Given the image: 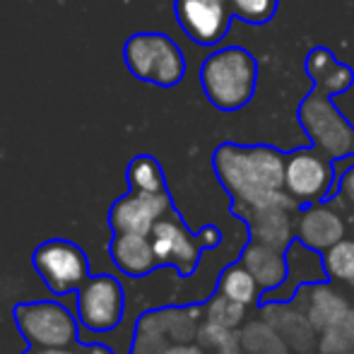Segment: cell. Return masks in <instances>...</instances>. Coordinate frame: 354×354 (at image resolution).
<instances>
[{
    "mask_svg": "<svg viewBox=\"0 0 354 354\" xmlns=\"http://www.w3.org/2000/svg\"><path fill=\"white\" fill-rule=\"evenodd\" d=\"M149 239H152V248L159 266H174L181 275L193 272L203 241L193 239L186 232V227L176 217H171V212L154 224Z\"/></svg>",
    "mask_w": 354,
    "mask_h": 354,
    "instance_id": "11",
    "label": "cell"
},
{
    "mask_svg": "<svg viewBox=\"0 0 354 354\" xmlns=\"http://www.w3.org/2000/svg\"><path fill=\"white\" fill-rule=\"evenodd\" d=\"M123 63L133 77L157 87H176L186 75V56L162 32L131 34L123 44Z\"/></svg>",
    "mask_w": 354,
    "mask_h": 354,
    "instance_id": "3",
    "label": "cell"
},
{
    "mask_svg": "<svg viewBox=\"0 0 354 354\" xmlns=\"http://www.w3.org/2000/svg\"><path fill=\"white\" fill-rule=\"evenodd\" d=\"M287 157L268 145L243 147L224 142L214 149L212 167L222 186L232 193L234 212L263 205H284L297 210L299 203L284 191Z\"/></svg>",
    "mask_w": 354,
    "mask_h": 354,
    "instance_id": "1",
    "label": "cell"
},
{
    "mask_svg": "<svg viewBox=\"0 0 354 354\" xmlns=\"http://www.w3.org/2000/svg\"><path fill=\"white\" fill-rule=\"evenodd\" d=\"M345 219L340 212L326 205L306 207L297 219V236L313 251H328L337 241L345 239Z\"/></svg>",
    "mask_w": 354,
    "mask_h": 354,
    "instance_id": "14",
    "label": "cell"
},
{
    "mask_svg": "<svg viewBox=\"0 0 354 354\" xmlns=\"http://www.w3.org/2000/svg\"><path fill=\"white\" fill-rule=\"evenodd\" d=\"M217 354H248V352H246V347L241 345V337H239V333L234 330L232 335H229V340L217 350Z\"/></svg>",
    "mask_w": 354,
    "mask_h": 354,
    "instance_id": "27",
    "label": "cell"
},
{
    "mask_svg": "<svg viewBox=\"0 0 354 354\" xmlns=\"http://www.w3.org/2000/svg\"><path fill=\"white\" fill-rule=\"evenodd\" d=\"M15 321L32 347H71L77 337L73 313L58 301H34L15 306Z\"/></svg>",
    "mask_w": 354,
    "mask_h": 354,
    "instance_id": "5",
    "label": "cell"
},
{
    "mask_svg": "<svg viewBox=\"0 0 354 354\" xmlns=\"http://www.w3.org/2000/svg\"><path fill=\"white\" fill-rule=\"evenodd\" d=\"M326 270L328 277L340 282H352L354 280V241L352 239H342L335 246H330L326 251Z\"/></svg>",
    "mask_w": 354,
    "mask_h": 354,
    "instance_id": "23",
    "label": "cell"
},
{
    "mask_svg": "<svg viewBox=\"0 0 354 354\" xmlns=\"http://www.w3.org/2000/svg\"><path fill=\"white\" fill-rule=\"evenodd\" d=\"M299 123L313 147L326 157L342 159L354 152V128L345 121L330 97L318 89H311L299 104Z\"/></svg>",
    "mask_w": 354,
    "mask_h": 354,
    "instance_id": "4",
    "label": "cell"
},
{
    "mask_svg": "<svg viewBox=\"0 0 354 354\" xmlns=\"http://www.w3.org/2000/svg\"><path fill=\"white\" fill-rule=\"evenodd\" d=\"M109 251H111L118 270H123L131 277H142L159 266L152 248V239L145 234H116Z\"/></svg>",
    "mask_w": 354,
    "mask_h": 354,
    "instance_id": "18",
    "label": "cell"
},
{
    "mask_svg": "<svg viewBox=\"0 0 354 354\" xmlns=\"http://www.w3.org/2000/svg\"><path fill=\"white\" fill-rule=\"evenodd\" d=\"M328 277L326 263L318 261V256L313 253V248H308L306 243H292L287 248V277L284 282L275 289H270L268 294V301H284V299H292L297 294V289L301 284H316L323 282Z\"/></svg>",
    "mask_w": 354,
    "mask_h": 354,
    "instance_id": "15",
    "label": "cell"
},
{
    "mask_svg": "<svg viewBox=\"0 0 354 354\" xmlns=\"http://www.w3.org/2000/svg\"><path fill=\"white\" fill-rule=\"evenodd\" d=\"M89 354H111V352H109V350H104V347H94V350L89 352Z\"/></svg>",
    "mask_w": 354,
    "mask_h": 354,
    "instance_id": "33",
    "label": "cell"
},
{
    "mask_svg": "<svg viewBox=\"0 0 354 354\" xmlns=\"http://www.w3.org/2000/svg\"><path fill=\"white\" fill-rule=\"evenodd\" d=\"M284 251H277L272 246H266L261 241H253L243 251L241 263L248 268L261 289H275L280 287L287 277V258L282 256Z\"/></svg>",
    "mask_w": 354,
    "mask_h": 354,
    "instance_id": "19",
    "label": "cell"
},
{
    "mask_svg": "<svg viewBox=\"0 0 354 354\" xmlns=\"http://www.w3.org/2000/svg\"><path fill=\"white\" fill-rule=\"evenodd\" d=\"M263 318L287 340L289 350L306 354L318 345L316 328L294 301H270L263 306Z\"/></svg>",
    "mask_w": 354,
    "mask_h": 354,
    "instance_id": "13",
    "label": "cell"
},
{
    "mask_svg": "<svg viewBox=\"0 0 354 354\" xmlns=\"http://www.w3.org/2000/svg\"><path fill=\"white\" fill-rule=\"evenodd\" d=\"M342 326L350 330V335H352V340H354V308H350V313H347V318L342 321Z\"/></svg>",
    "mask_w": 354,
    "mask_h": 354,
    "instance_id": "32",
    "label": "cell"
},
{
    "mask_svg": "<svg viewBox=\"0 0 354 354\" xmlns=\"http://www.w3.org/2000/svg\"><path fill=\"white\" fill-rule=\"evenodd\" d=\"M248 222L253 234V241H261L266 246H272L277 251H287L292 246L294 222L292 207L284 205H263L251 207V210L239 212Z\"/></svg>",
    "mask_w": 354,
    "mask_h": 354,
    "instance_id": "16",
    "label": "cell"
},
{
    "mask_svg": "<svg viewBox=\"0 0 354 354\" xmlns=\"http://www.w3.org/2000/svg\"><path fill=\"white\" fill-rule=\"evenodd\" d=\"M178 27L198 46H217L232 27L229 0H174Z\"/></svg>",
    "mask_w": 354,
    "mask_h": 354,
    "instance_id": "8",
    "label": "cell"
},
{
    "mask_svg": "<svg viewBox=\"0 0 354 354\" xmlns=\"http://www.w3.org/2000/svg\"><path fill=\"white\" fill-rule=\"evenodd\" d=\"M232 333L234 330H229V328L217 326V323H212V321H205L201 328H198L196 340H198V345H201L203 350H214V352H217L219 347L229 340V335H232Z\"/></svg>",
    "mask_w": 354,
    "mask_h": 354,
    "instance_id": "26",
    "label": "cell"
},
{
    "mask_svg": "<svg viewBox=\"0 0 354 354\" xmlns=\"http://www.w3.org/2000/svg\"><path fill=\"white\" fill-rule=\"evenodd\" d=\"M342 193H345V198L354 205V169L345 174V178H342Z\"/></svg>",
    "mask_w": 354,
    "mask_h": 354,
    "instance_id": "29",
    "label": "cell"
},
{
    "mask_svg": "<svg viewBox=\"0 0 354 354\" xmlns=\"http://www.w3.org/2000/svg\"><path fill=\"white\" fill-rule=\"evenodd\" d=\"M232 12L236 19L251 24V27H263L275 17L280 0H229Z\"/></svg>",
    "mask_w": 354,
    "mask_h": 354,
    "instance_id": "25",
    "label": "cell"
},
{
    "mask_svg": "<svg viewBox=\"0 0 354 354\" xmlns=\"http://www.w3.org/2000/svg\"><path fill=\"white\" fill-rule=\"evenodd\" d=\"M333 176L330 157L316 147H301L284 164V191L297 203H318L330 193Z\"/></svg>",
    "mask_w": 354,
    "mask_h": 354,
    "instance_id": "7",
    "label": "cell"
},
{
    "mask_svg": "<svg viewBox=\"0 0 354 354\" xmlns=\"http://www.w3.org/2000/svg\"><path fill=\"white\" fill-rule=\"evenodd\" d=\"M27 354H73L66 347H32Z\"/></svg>",
    "mask_w": 354,
    "mask_h": 354,
    "instance_id": "30",
    "label": "cell"
},
{
    "mask_svg": "<svg viewBox=\"0 0 354 354\" xmlns=\"http://www.w3.org/2000/svg\"><path fill=\"white\" fill-rule=\"evenodd\" d=\"M201 241H203V246H212V243H217L219 241L217 229H205V232L201 234Z\"/></svg>",
    "mask_w": 354,
    "mask_h": 354,
    "instance_id": "31",
    "label": "cell"
},
{
    "mask_svg": "<svg viewBox=\"0 0 354 354\" xmlns=\"http://www.w3.org/2000/svg\"><path fill=\"white\" fill-rule=\"evenodd\" d=\"M205 316H207V321L217 323V326L236 330V328H241L243 321H246V306L234 301V299L224 297V294H217V297H212L210 301H207Z\"/></svg>",
    "mask_w": 354,
    "mask_h": 354,
    "instance_id": "24",
    "label": "cell"
},
{
    "mask_svg": "<svg viewBox=\"0 0 354 354\" xmlns=\"http://www.w3.org/2000/svg\"><path fill=\"white\" fill-rule=\"evenodd\" d=\"M77 316L94 333L111 330L123 316V287L111 275L87 277L77 294Z\"/></svg>",
    "mask_w": 354,
    "mask_h": 354,
    "instance_id": "9",
    "label": "cell"
},
{
    "mask_svg": "<svg viewBox=\"0 0 354 354\" xmlns=\"http://www.w3.org/2000/svg\"><path fill=\"white\" fill-rule=\"evenodd\" d=\"M292 301L301 308L308 316V321L313 323L316 330H328L333 326H340L350 313V299L340 292V289L330 287L326 282L316 284H301L297 289V294L292 297Z\"/></svg>",
    "mask_w": 354,
    "mask_h": 354,
    "instance_id": "12",
    "label": "cell"
},
{
    "mask_svg": "<svg viewBox=\"0 0 354 354\" xmlns=\"http://www.w3.org/2000/svg\"><path fill=\"white\" fill-rule=\"evenodd\" d=\"M32 266L44 277L46 287L56 294L80 289L89 277V263L84 251L66 239H51L34 251Z\"/></svg>",
    "mask_w": 354,
    "mask_h": 354,
    "instance_id": "6",
    "label": "cell"
},
{
    "mask_svg": "<svg viewBox=\"0 0 354 354\" xmlns=\"http://www.w3.org/2000/svg\"><path fill=\"white\" fill-rule=\"evenodd\" d=\"M162 354H205L201 345H186V342H176L174 347H167Z\"/></svg>",
    "mask_w": 354,
    "mask_h": 354,
    "instance_id": "28",
    "label": "cell"
},
{
    "mask_svg": "<svg viewBox=\"0 0 354 354\" xmlns=\"http://www.w3.org/2000/svg\"><path fill=\"white\" fill-rule=\"evenodd\" d=\"M171 212V198L167 191H131L118 198L109 210V227L116 234H145L149 236L154 224Z\"/></svg>",
    "mask_w": 354,
    "mask_h": 354,
    "instance_id": "10",
    "label": "cell"
},
{
    "mask_svg": "<svg viewBox=\"0 0 354 354\" xmlns=\"http://www.w3.org/2000/svg\"><path fill=\"white\" fill-rule=\"evenodd\" d=\"M347 284H350V287H352V289H354V280H352V282H347Z\"/></svg>",
    "mask_w": 354,
    "mask_h": 354,
    "instance_id": "34",
    "label": "cell"
},
{
    "mask_svg": "<svg viewBox=\"0 0 354 354\" xmlns=\"http://www.w3.org/2000/svg\"><path fill=\"white\" fill-rule=\"evenodd\" d=\"M219 294L243 304V306H251V304H256L258 294H261V284L256 282V277L241 263V266H232L222 275V280H219Z\"/></svg>",
    "mask_w": 354,
    "mask_h": 354,
    "instance_id": "21",
    "label": "cell"
},
{
    "mask_svg": "<svg viewBox=\"0 0 354 354\" xmlns=\"http://www.w3.org/2000/svg\"><path fill=\"white\" fill-rule=\"evenodd\" d=\"M239 337H241V345L246 347L248 354H289L287 340L266 318L246 323L241 328V333H239Z\"/></svg>",
    "mask_w": 354,
    "mask_h": 354,
    "instance_id": "20",
    "label": "cell"
},
{
    "mask_svg": "<svg viewBox=\"0 0 354 354\" xmlns=\"http://www.w3.org/2000/svg\"><path fill=\"white\" fill-rule=\"evenodd\" d=\"M128 186L136 188V191H167V183H164V171L159 167V162L149 154H138L126 169Z\"/></svg>",
    "mask_w": 354,
    "mask_h": 354,
    "instance_id": "22",
    "label": "cell"
},
{
    "mask_svg": "<svg viewBox=\"0 0 354 354\" xmlns=\"http://www.w3.org/2000/svg\"><path fill=\"white\" fill-rule=\"evenodd\" d=\"M201 87L219 111H239L256 94L258 61L241 46L219 48L203 61Z\"/></svg>",
    "mask_w": 354,
    "mask_h": 354,
    "instance_id": "2",
    "label": "cell"
},
{
    "mask_svg": "<svg viewBox=\"0 0 354 354\" xmlns=\"http://www.w3.org/2000/svg\"><path fill=\"white\" fill-rule=\"evenodd\" d=\"M306 75L311 77L313 89L335 97L354 84V71L335 58V53L326 46H316L306 56Z\"/></svg>",
    "mask_w": 354,
    "mask_h": 354,
    "instance_id": "17",
    "label": "cell"
}]
</instances>
